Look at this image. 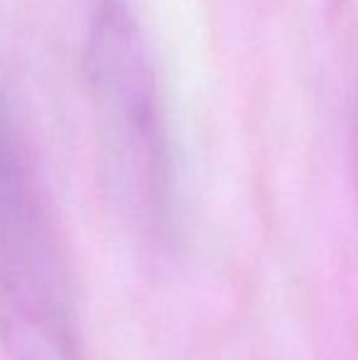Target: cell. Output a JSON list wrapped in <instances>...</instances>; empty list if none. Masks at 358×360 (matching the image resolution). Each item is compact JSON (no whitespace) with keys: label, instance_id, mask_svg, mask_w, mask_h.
<instances>
[{"label":"cell","instance_id":"obj_1","mask_svg":"<svg viewBox=\"0 0 358 360\" xmlns=\"http://www.w3.org/2000/svg\"><path fill=\"white\" fill-rule=\"evenodd\" d=\"M84 81L115 196L150 226L172 209V140L148 37L130 0H89Z\"/></svg>","mask_w":358,"mask_h":360},{"label":"cell","instance_id":"obj_2","mask_svg":"<svg viewBox=\"0 0 358 360\" xmlns=\"http://www.w3.org/2000/svg\"><path fill=\"white\" fill-rule=\"evenodd\" d=\"M0 333L13 360H77L72 294L27 145L0 94Z\"/></svg>","mask_w":358,"mask_h":360},{"label":"cell","instance_id":"obj_3","mask_svg":"<svg viewBox=\"0 0 358 360\" xmlns=\"http://www.w3.org/2000/svg\"><path fill=\"white\" fill-rule=\"evenodd\" d=\"M351 123H354V150H356V167H358V94L354 98V113H351Z\"/></svg>","mask_w":358,"mask_h":360}]
</instances>
